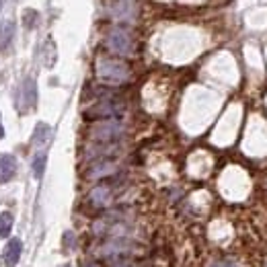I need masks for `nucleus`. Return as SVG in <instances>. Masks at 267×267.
<instances>
[{
    "mask_svg": "<svg viewBox=\"0 0 267 267\" xmlns=\"http://www.w3.org/2000/svg\"><path fill=\"white\" fill-rule=\"evenodd\" d=\"M97 74L103 80L117 84V82H124V80L130 78V68L124 62H120V60H111V58H107V60H101L99 62Z\"/></svg>",
    "mask_w": 267,
    "mask_h": 267,
    "instance_id": "f257e3e1",
    "label": "nucleus"
},
{
    "mask_svg": "<svg viewBox=\"0 0 267 267\" xmlns=\"http://www.w3.org/2000/svg\"><path fill=\"white\" fill-rule=\"evenodd\" d=\"M107 45H109V49L115 51V54L128 56V54H132V49H134V39H132V35L126 31V29L115 27V29H111L109 35H107Z\"/></svg>",
    "mask_w": 267,
    "mask_h": 267,
    "instance_id": "f03ea898",
    "label": "nucleus"
},
{
    "mask_svg": "<svg viewBox=\"0 0 267 267\" xmlns=\"http://www.w3.org/2000/svg\"><path fill=\"white\" fill-rule=\"evenodd\" d=\"M21 253H23L21 239H9V243L5 247V267H17Z\"/></svg>",
    "mask_w": 267,
    "mask_h": 267,
    "instance_id": "7ed1b4c3",
    "label": "nucleus"
},
{
    "mask_svg": "<svg viewBox=\"0 0 267 267\" xmlns=\"http://www.w3.org/2000/svg\"><path fill=\"white\" fill-rule=\"evenodd\" d=\"M122 134V126L117 124V122H103V124H99L95 130H93V136L97 138V140H113V138H117Z\"/></svg>",
    "mask_w": 267,
    "mask_h": 267,
    "instance_id": "20e7f679",
    "label": "nucleus"
},
{
    "mask_svg": "<svg viewBox=\"0 0 267 267\" xmlns=\"http://www.w3.org/2000/svg\"><path fill=\"white\" fill-rule=\"evenodd\" d=\"M17 175V158L13 154L0 156V183H9Z\"/></svg>",
    "mask_w": 267,
    "mask_h": 267,
    "instance_id": "39448f33",
    "label": "nucleus"
},
{
    "mask_svg": "<svg viewBox=\"0 0 267 267\" xmlns=\"http://www.w3.org/2000/svg\"><path fill=\"white\" fill-rule=\"evenodd\" d=\"M35 95H37L35 82H33L31 78H27V80L23 82V105H25V109H33L35 99H37Z\"/></svg>",
    "mask_w": 267,
    "mask_h": 267,
    "instance_id": "423d86ee",
    "label": "nucleus"
},
{
    "mask_svg": "<svg viewBox=\"0 0 267 267\" xmlns=\"http://www.w3.org/2000/svg\"><path fill=\"white\" fill-rule=\"evenodd\" d=\"M13 35H15V23L13 21H5L3 27H0V49H5L11 43Z\"/></svg>",
    "mask_w": 267,
    "mask_h": 267,
    "instance_id": "0eeeda50",
    "label": "nucleus"
},
{
    "mask_svg": "<svg viewBox=\"0 0 267 267\" xmlns=\"http://www.w3.org/2000/svg\"><path fill=\"white\" fill-rule=\"evenodd\" d=\"M13 214L9 212H3L0 214V239H9V234L13 230Z\"/></svg>",
    "mask_w": 267,
    "mask_h": 267,
    "instance_id": "6e6552de",
    "label": "nucleus"
},
{
    "mask_svg": "<svg viewBox=\"0 0 267 267\" xmlns=\"http://www.w3.org/2000/svg\"><path fill=\"white\" fill-rule=\"evenodd\" d=\"M91 201L95 203V205H105L107 201H109V189L107 187H97L93 193H91Z\"/></svg>",
    "mask_w": 267,
    "mask_h": 267,
    "instance_id": "1a4fd4ad",
    "label": "nucleus"
},
{
    "mask_svg": "<svg viewBox=\"0 0 267 267\" xmlns=\"http://www.w3.org/2000/svg\"><path fill=\"white\" fill-rule=\"evenodd\" d=\"M23 21H25V25L31 29V27H35V23H37V13L33 11V9H27L25 13H23Z\"/></svg>",
    "mask_w": 267,
    "mask_h": 267,
    "instance_id": "9d476101",
    "label": "nucleus"
},
{
    "mask_svg": "<svg viewBox=\"0 0 267 267\" xmlns=\"http://www.w3.org/2000/svg\"><path fill=\"white\" fill-rule=\"evenodd\" d=\"M45 156L41 154V156H37L35 158V165H33V173H35V177H37V179H41V175H43V169H45Z\"/></svg>",
    "mask_w": 267,
    "mask_h": 267,
    "instance_id": "9b49d317",
    "label": "nucleus"
},
{
    "mask_svg": "<svg viewBox=\"0 0 267 267\" xmlns=\"http://www.w3.org/2000/svg\"><path fill=\"white\" fill-rule=\"evenodd\" d=\"M111 171H113V165H111V163H103V165H99L91 175H93V177H101V175H107V173H111Z\"/></svg>",
    "mask_w": 267,
    "mask_h": 267,
    "instance_id": "f8f14e48",
    "label": "nucleus"
},
{
    "mask_svg": "<svg viewBox=\"0 0 267 267\" xmlns=\"http://www.w3.org/2000/svg\"><path fill=\"white\" fill-rule=\"evenodd\" d=\"M212 267H236L232 261H228V259H224V261H216Z\"/></svg>",
    "mask_w": 267,
    "mask_h": 267,
    "instance_id": "ddd939ff",
    "label": "nucleus"
},
{
    "mask_svg": "<svg viewBox=\"0 0 267 267\" xmlns=\"http://www.w3.org/2000/svg\"><path fill=\"white\" fill-rule=\"evenodd\" d=\"M5 136V132H3V126H0V138H3Z\"/></svg>",
    "mask_w": 267,
    "mask_h": 267,
    "instance_id": "4468645a",
    "label": "nucleus"
},
{
    "mask_svg": "<svg viewBox=\"0 0 267 267\" xmlns=\"http://www.w3.org/2000/svg\"><path fill=\"white\" fill-rule=\"evenodd\" d=\"M115 267H130V265H124V263H120V265H115Z\"/></svg>",
    "mask_w": 267,
    "mask_h": 267,
    "instance_id": "2eb2a0df",
    "label": "nucleus"
},
{
    "mask_svg": "<svg viewBox=\"0 0 267 267\" xmlns=\"http://www.w3.org/2000/svg\"><path fill=\"white\" fill-rule=\"evenodd\" d=\"M86 267H97V265H95V263H88V265H86Z\"/></svg>",
    "mask_w": 267,
    "mask_h": 267,
    "instance_id": "dca6fc26",
    "label": "nucleus"
},
{
    "mask_svg": "<svg viewBox=\"0 0 267 267\" xmlns=\"http://www.w3.org/2000/svg\"><path fill=\"white\" fill-rule=\"evenodd\" d=\"M60 267H70V265H60Z\"/></svg>",
    "mask_w": 267,
    "mask_h": 267,
    "instance_id": "f3484780",
    "label": "nucleus"
},
{
    "mask_svg": "<svg viewBox=\"0 0 267 267\" xmlns=\"http://www.w3.org/2000/svg\"><path fill=\"white\" fill-rule=\"evenodd\" d=\"M0 5H3V3H0Z\"/></svg>",
    "mask_w": 267,
    "mask_h": 267,
    "instance_id": "a211bd4d",
    "label": "nucleus"
}]
</instances>
